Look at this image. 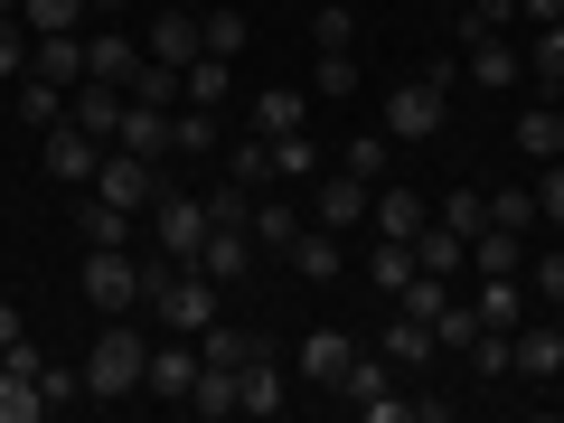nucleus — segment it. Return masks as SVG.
<instances>
[{
  "instance_id": "31",
  "label": "nucleus",
  "mask_w": 564,
  "mask_h": 423,
  "mask_svg": "<svg viewBox=\"0 0 564 423\" xmlns=\"http://www.w3.org/2000/svg\"><path fill=\"white\" fill-rule=\"evenodd\" d=\"M245 358H263L254 329H236V321H207L198 329V367H245Z\"/></svg>"
},
{
  "instance_id": "5",
  "label": "nucleus",
  "mask_w": 564,
  "mask_h": 423,
  "mask_svg": "<svg viewBox=\"0 0 564 423\" xmlns=\"http://www.w3.org/2000/svg\"><path fill=\"white\" fill-rule=\"evenodd\" d=\"M170 188V161H141V151H104V170H95V198H113V207H151Z\"/></svg>"
},
{
  "instance_id": "50",
  "label": "nucleus",
  "mask_w": 564,
  "mask_h": 423,
  "mask_svg": "<svg viewBox=\"0 0 564 423\" xmlns=\"http://www.w3.org/2000/svg\"><path fill=\"white\" fill-rule=\"evenodd\" d=\"M433 339H443V348H470V339H480V311H470V292H452V302H443Z\"/></svg>"
},
{
  "instance_id": "15",
  "label": "nucleus",
  "mask_w": 564,
  "mask_h": 423,
  "mask_svg": "<svg viewBox=\"0 0 564 423\" xmlns=\"http://www.w3.org/2000/svg\"><path fill=\"white\" fill-rule=\"evenodd\" d=\"M423 226H433V207H423L414 188H386V180H377V207H367V236H395V245H414Z\"/></svg>"
},
{
  "instance_id": "19",
  "label": "nucleus",
  "mask_w": 564,
  "mask_h": 423,
  "mask_svg": "<svg viewBox=\"0 0 564 423\" xmlns=\"http://www.w3.org/2000/svg\"><path fill=\"white\" fill-rule=\"evenodd\" d=\"M198 273L245 282V273H254V226H207V245H198Z\"/></svg>"
},
{
  "instance_id": "25",
  "label": "nucleus",
  "mask_w": 564,
  "mask_h": 423,
  "mask_svg": "<svg viewBox=\"0 0 564 423\" xmlns=\"http://www.w3.org/2000/svg\"><path fill=\"white\" fill-rule=\"evenodd\" d=\"M132 66H141V47L122 39V29H85V76H104V85H132Z\"/></svg>"
},
{
  "instance_id": "28",
  "label": "nucleus",
  "mask_w": 564,
  "mask_h": 423,
  "mask_svg": "<svg viewBox=\"0 0 564 423\" xmlns=\"http://www.w3.org/2000/svg\"><path fill=\"white\" fill-rule=\"evenodd\" d=\"M122 95H132V104H161V113H180V104H188V76H180V66H161V57H141Z\"/></svg>"
},
{
  "instance_id": "58",
  "label": "nucleus",
  "mask_w": 564,
  "mask_h": 423,
  "mask_svg": "<svg viewBox=\"0 0 564 423\" xmlns=\"http://www.w3.org/2000/svg\"><path fill=\"white\" fill-rule=\"evenodd\" d=\"M433 10H470V0H433Z\"/></svg>"
},
{
  "instance_id": "61",
  "label": "nucleus",
  "mask_w": 564,
  "mask_h": 423,
  "mask_svg": "<svg viewBox=\"0 0 564 423\" xmlns=\"http://www.w3.org/2000/svg\"><path fill=\"white\" fill-rule=\"evenodd\" d=\"M0 367H10V348H0Z\"/></svg>"
},
{
  "instance_id": "4",
  "label": "nucleus",
  "mask_w": 564,
  "mask_h": 423,
  "mask_svg": "<svg viewBox=\"0 0 564 423\" xmlns=\"http://www.w3.org/2000/svg\"><path fill=\"white\" fill-rule=\"evenodd\" d=\"M443 95H452L443 76H404L395 95H386V113H377V122H386L395 141H433V132H443V113H452Z\"/></svg>"
},
{
  "instance_id": "39",
  "label": "nucleus",
  "mask_w": 564,
  "mask_h": 423,
  "mask_svg": "<svg viewBox=\"0 0 564 423\" xmlns=\"http://www.w3.org/2000/svg\"><path fill=\"white\" fill-rule=\"evenodd\" d=\"M188 414H207V423L236 414V367H198V386H188Z\"/></svg>"
},
{
  "instance_id": "8",
  "label": "nucleus",
  "mask_w": 564,
  "mask_h": 423,
  "mask_svg": "<svg viewBox=\"0 0 564 423\" xmlns=\"http://www.w3.org/2000/svg\"><path fill=\"white\" fill-rule=\"evenodd\" d=\"M367 207H377V180H358V170H321V207H311V226H329V236H358Z\"/></svg>"
},
{
  "instance_id": "24",
  "label": "nucleus",
  "mask_w": 564,
  "mask_h": 423,
  "mask_svg": "<svg viewBox=\"0 0 564 423\" xmlns=\"http://www.w3.org/2000/svg\"><path fill=\"white\" fill-rule=\"evenodd\" d=\"M217 170H226L236 188H282V180H273V141H263V132L226 141V151H217Z\"/></svg>"
},
{
  "instance_id": "38",
  "label": "nucleus",
  "mask_w": 564,
  "mask_h": 423,
  "mask_svg": "<svg viewBox=\"0 0 564 423\" xmlns=\"http://www.w3.org/2000/svg\"><path fill=\"white\" fill-rule=\"evenodd\" d=\"M273 180H282V188L321 180V141H311V132H282V141H273Z\"/></svg>"
},
{
  "instance_id": "52",
  "label": "nucleus",
  "mask_w": 564,
  "mask_h": 423,
  "mask_svg": "<svg viewBox=\"0 0 564 423\" xmlns=\"http://www.w3.org/2000/svg\"><path fill=\"white\" fill-rule=\"evenodd\" d=\"M527 188H536V217L564 236V161H536V180H527Z\"/></svg>"
},
{
  "instance_id": "59",
  "label": "nucleus",
  "mask_w": 564,
  "mask_h": 423,
  "mask_svg": "<svg viewBox=\"0 0 564 423\" xmlns=\"http://www.w3.org/2000/svg\"><path fill=\"white\" fill-rule=\"evenodd\" d=\"M545 321H555V329H564V302H555V311H545Z\"/></svg>"
},
{
  "instance_id": "56",
  "label": "nucleus",
  "mask_w": 564,
  "mask_h": 423,
  "mask_svg": "<svg viewBox=\"0 0 564 423\" xmlns=\"http://www.w3.org/2000/svg\"><path fill=\"white\" fill-rule=\"evenodd\" d=\"M85 10H95V20H113V10H132V0H85Z\"/></svg>"
},
{
  "instance_id": "13",
  "label": "nucleus",
  "mask_w": 564,
  "mask_h": 423,
  "mask_svg": "<svg viewBox=\"0 0 564 423\" xmlns=\"http://www.w3.org/2000/svg\"><path fill=\"white\" fill-rule=\"evenodd\" d=\"M470 311H480V329H518L527 321V273H470Z\"/></svg>"
},
{
  "instance_id": "34",
  "label": "nucleus",
  "mask_w": 564,
  "mask_h": 423,
  "mask_svg": "<svg viewBox=\"0 0 564 423\" xmlns=\"http://www.w3.org/2000/svg\"><path fill=\"white\" fill-rule=\"evenodd\" d=\"M489 226H508V236H527V245H536V188H527V180H508V188H489Z\"/></svg>"
},
{
  "instance_id": "12",
  "label": "nucleus",
  "mask_w": 564,
  "mask_h": 423,
  "mask_svg": "<svg viewBox=\"0 0 564 423\" xmlns=\"http://www.w3.org/2000/svg\"><path fill=\"white\" fill-rule=\"evenodd\" d=\"M470 85H480V95H518L527 85V47L518 39H470Z\"/></svg>"
},
{
  "instance_id": "44",
  "label": "nucleus",
  "mask_w": 564,
  "mask_h": 423,
  "mask_svg": "<svg viewBox=\"0 0 564 423\" xmlns=\"http://www.w3.org/2000/svg\"><path fill=\"white\" fill-rule=\"evenodd\" d=\"M302 207H292V198H254V245H292V236H302Z\"/></svg>"
},
{
  "instance_id": "3",
  "label": "nucleus",
  "mask_w": 564,
  "mask_h": 423,
  "mask_svg": "<svg viewBox=\"0 0 564 423\" xmlns=\"http://www.w3.org/2000/svg\"><path fill=\"white\" fill-rule=\"evenodd\" d=\"M217 292H226L217 273H198V263H180V273H170L161 292H151V321H161V329H180V339H198V329L217 321Z\"/></svg>"
},
{
  "instance_id": "6",
  "label": "nucleus",
  "mask_w": 564,
  "mask_h": 423,
  "mask_svg": "<svg viewBox=\"0 0 564 423\" xmlns=\"http://www.w3.org/2000/svg\"><path fill=\"white\" fill-rule=\"evenodd\" d=\"M39 348L29 339H10V367H0V423H39V414H57V404H47V386H39Z\"/></svg>"
},
{
  "instance_id": "17",
  "label": "nucleus",
  "mask_w": 564,
  "mask_h": 423,
  "mask_svg": "<svg viewBox=\"0 0 564 423\" xmlns=\"http://www.w3.org/2000/svg\"><path fill=\"white\" fill-rule=\"evenodd\" d=\"M113 151H141V161H170V113H161V104H132V95H122Z\"/></svg>"
},
{
  "instance_id": "40",
  "label": "nucleus",
  "mask_w": 564,
  "mask_h": 423,
  "mask_svg": "<svg viewBox=\"0 0 564 423\" xmlns=\"http://www.w3.org/2000/svg\"><path fill=\"white\" fill-rule=\"evenodd\" d=\"M508 20H518V0H470V10H452L462 47H470V39H508Z\"/></svg>"
},
{
  "instance_id": "32",
  "label": "nucleus",
  "mask_w": 564,
  "mask_h": 423,
  "mask_svg": "<svg viewBox=\"0 0 564 423\" xmlns=\"http://www.w3.org/2000/svg\"><path fill=\"white\" fill-rule=\"evenodd\" d=\"M414 273H423V263H414V245H395V236H377V245H367V282H377L386 302H395V292H404Z\"/></svg>"
},
{
  "instance_id": "26",
  "label": "nucleus",
  "mask_w": 564,
  "mask_h": 423,
  "mask_svg": "<svg viewBox=\"0 0 564 423\" xmlns=\"http://www.w3.org/2000/svg\"><path fill=\"white\" fill-rule=\"evenodd\" d=\"M414 263H423V273H443V282H462V273H470V236H452V226L433 217V226L414 236Z\"/></svg>"
},
{
  "instance_id": "53",
  "label": "nucleus",
  "mask_w": 564,
  "mask_h": 423,
  "mask_svg": "<svg viewBox=\"0 0 564 423\" xmlns=\"http://www.w3.org/2000/svg\"><path fill=\"white\" fill-rule=\"evenodd\" d=\"M20 76H29V29L0 20V85H20Z\"/></svg>"
},
{
  "instance_id": "42",
  "label": "nucleus",
  "mask_w": 564,
  "mask_h": 423,
  "mask_svg": "<svg viewBox=\"0 0 564 423\" xmlns=\"http://www.w3.org/2000/svg\"><path fill=\"white\" fill-rule=\"evenodd\" d=\"M462 358H470V377H518V339H508V329H480Z\"/></svg>"
},
{
  "instance_id": "7",
  "label": "nucleus",
  "mask_w": 564,
  "mask_h": 423,
  "mask_svg": "<svg viewBox=\"0 0 564 423\" xmlns=\"http://www.w3.org/2000/svg\"><path fill=\"white\" fill-rule=\"evenodd\" d=\"M47 170H57V188H95V170H104V151H113V141H95L85 132V122H47Z\"/></svg>"
},
{
  "instance_id": "45",
  "label": "nucleus",
  "mask_w": 564,
  "mask_h": 423,
  "mask_svg": "<svg viewBox=\"0 0 564 423\" xmlns=\"http://www.w3.org/2000/svg\"><path fill=\"white\" fill-rule=\"evenodd\" d=\"M311 95H358V47H321V66H311Z\"/></svg>"
},
{
  "instance_id": "35",
  "label": "nucleus",
  "mask_w": 564,
  "mask_h": 423,
  "mask_svg": "<svg viewBox=\"0 0 564 423\" xmlns=\"http://www.w3.org/2000/svg\"><path fill=\"white\" fill-rule=\"evenodd\" d=\"M470 273H527V236L480 226V236H470Z\"/></svg>"
},
{
  "instance_id": "30",
  "label": "nucleus",
  "mask_w": 564,
  "mask_h": 423,
  "mask_svg": "<svg viewBox=\"0 0 564 423\" xmlns=\"http://www.w3.org/2000/svg\"><path fill=\"white\" fill-rule=\"evenodd\" d=\"M10 113H20L29 132H47V122H66V85H47V76H20V85H10Z\"/></svg>"
},
{
  "instance_id": "1",
  "label": "nucleus",
  "mask_w": 564,
  "mask_h": 423,
  "mask_svg": "<svg viewBox=\"0 0 564 423\" xmlns=\"http://www.w3.org/2000/svg\"><path fill=\"white\" fill-rule=\"evenodd\" d=\"M141 367H151V339L132 329V311H113L104 339L85 348V395H95V404H132L141 395Z\"/></svg>"
},
{
  "instance_id": "27",
  "label": "nucleus",
  "mask_w": 564,
  "mask_h": 423,
  "mask_svg": "<svg viewBox=\"0 0 564 423\" xmlns=\"http://www.w3.org/2000/svg\"><path fill=\"white\" fill-rule=\"evenodd\" d=\"M236 414H282V367H273V348L236 367Z\"/></svg>"
},
{
  "instance_id": "16",
  "label": "nucleus",
  "mask_w": 564,
  "mask_h": 423,
  "mask_svg": "<svg viewBox=\"0 0 564 423\" xmlns=\"http://www.w3.org/2000/svg\"><path fill=\"white\" fill-rule=\"evenodd\" d=\"M508 339H518V377L527 386H555V367H564V329L555 321H518Z\"/></svg>"
},
{
  "instance_id": "41",
  "label": "nucleus",
  "mask_w": 564,
  "mask_h": 423,
  "mask_svg": "<svg viewBox=\"0 0 564 423\" xmlns=\"http://www.w3.org/2000/svg\"><path fill=\"white\" fill-rule=\"evenodd\" d=\"M85 20H95L85 0H20V29H29V39H47V29H85Z\"/></svg>"
},
{
  "instance_id": "54",
  "label": "nucleus",
  "mask_w": 564,
  "mask_h": 423,
  "mask_svg": "<svg viewBox=\"0 0 564 423\" xmlns=\"http://www.w3.org/2000/svg\"><path fill=\"white\" fill-rule=\"evenodd\" d=\"M311 39L321 47H358V20H348V10H311Z\"/></svg>"
},
{
  "instance_id": "51",
  "label": "nucleus",
  "mask_w": 564,
  "mask_h": 423,
  "mask_svg": "<svg viewBox=\"0 0 564 423\" xmlns=\"http://www.w3.org/2000/svg\"><path fill=\"white\" fill-rule=\"evenodd\" d=\"M386 386H395V358L377 348V358H358V367H348V386H339V395H348V404H367V395H386Z\"/></svg>"
},
{
  "instance_id": "60",
  "label": "nucleus",
  "mask_w": 564,
  "mask_h": 423,
  "mask_svg": "<svg viewBox=\"0 0 564 423\" xmlns=\"http://www.w3.org/2000/svg\"><path fill=\"white\" fill-rule=\"evenodd\" d=\"M555 395H564V367H555Z\"/></svg>"
},
{
  "instance_id": "11",
  "label": "nucleus",
  "mask_w": 564,
  "mask_h": 423,
  "mask_svg": "<svg viewBox=\"0 0 564 423\" xmlns=\"http://www.w3.org/2000/svg\"><path fill=\"white\" fill-rule=\"evenodd\" d=\"M29 76H47V85L76 95V85H85V29H47V39H29Z\"/></svg>"
},
{
  "instance_id": "22",
  "label": "nucleus",
  "mask_w": 564,
  "mask_h": 423,
  "mask_svg": "<svg viewBox=\"0 0 564 423\" xmlns=\"http://www.w3.org/2000/svg\"><path fill=\"white\" fill-rule=\"evenodd\" d=\"M66 122H85V132H95V141H113V122H122V85L85 76L76 95H66Z\"/></svg>"
},
{
  "instance_id": "46",
  "label": "nucleus",
  "mask_w": 564,
  "mask_h": 423,
  "mask_svg": "<svg viewBox=\"0 0 564 423\" xmlns=\"http://www.w3.org/2000/svg\"><path fill=\"white\" fill-rule=\"evenodd\" d=\"M207 57H245V39H254V20H245V10H207Z\"/></svg>"
},
{
  "instance_id": "36",
  "label": "nucleus",
  "mask_w": 564,
  "mask_h": 423,
  "mask_svg": "<svg viewBox=\"0 0 564 423\" xmlns=\"http://www.w3.org/2000/svg\"><path fill=\"white\" fill-rule=\"evenodd\" d=\"M527 85H545V95H564V20H545L536 39H527Z\"/></svg>"
},
{
  "instance_id": "57",
  "label": "nucleus",
  "mask_w": 564,
  "mask_h": 423,
  "mask_svg": "<svg viewBox=\"0 0 564 423\" xmlns=\"http://www.w3.org/2000/svg\"><path fill=\"white\" fill-rule=\"evenodd\" d=\"M0 20H20V0H0Z\"/></svg>"
},
{
  "instance_id": "18",
  "label": "nucleus",
  "mask_w": 564,
  "mask_h": 423,
  "mask_svg": "<svg viewBox=\"0 0 564 423\" xmlns=\"http://www.w3.org/2000/svg\"><path fill=\"white\" fill-rule=\"evenodd\" d=\"M226 132H217V104H180L170 113V161H217Z\"/></svg>"
},
{
  "instance_id": "23",
  "label": "nucleus",
  "mask_w": 564,
  "mask_h": 423,
  "mask_svg": "<svg viewBox=\"0 0 564 423\" xmlns=\"http://www.w3.org/2000/svg\"><path fill=\"white\" fill-rule=\"evenodd\" d=\"M76 245H132V207L95 198V188H76Z\"/></svg>"
},
{
  "instance_id": "10",
  "label": "nucleus",
  "mask_w": 564,
  "mask_h": 423,
  "mask_svg": "<svg viewBox=\"0 0 564 423\" xmlns=\"http://www.w3.org/2000/svg\"><path fill=\"white\" fill-rule=\"evenodd\" d=\"M188 386H198V348L170 329L161 348H151V367H141V395H161V404H188Z\"/></svg>"
},
{
  "instance_id": "20",
  "label": "nucleus",
  "mask_w": 564,
  "mask_h": 423,
  "mask_svg": "<svg viewBox=\"0 0 564 423\" xmlns=\"http://www.w3.org/2000/svg\"><path fill=\"white\" fill-rule=\"evenodd\" d=\"M282 263H292L302 282H339V273H348V254H339V236H329V226H302V236L282 245Z\"/></svg>"
},
{
  "instance_id": "49",
  "label": "nucleus",
  "mask_w": 564,
  "mask_h": 423,
  "mask_svg": "<svg viewBox=\"0 0 564 423\" xmlns=\"http://www.w3.org/2000/svg\"><path fill=\"white\" fill-rule=\"evenodd\" d=\"M443 226H452V236H480V226H489V188H452V198H443Z\"/></svg>"
},
{
  "instance_id": "2",
  "label": "nucleus",
  "mask_w": 564,
  "mask_h": 423,
  "mask_svg": "<svg viewBox=\"0 0 564 423\" xmlns=\"http://www.w3.org/2000/svg\"><path fill=\"white\" fill-rule=\"evenodd\" d=\"M141 226H151V245H161L170 263H198V245H207V198H198V188H180V180H170L161 198L141 207Z\"/></svg>"
},
{
  "instance_id": "21",
  "label": "nucleus",
  "mask_w": 564,
  "mask_h": 423,
  "mask_svg": "<svg viewBox=\"0 0 564 423\" xmlns=\"http://www.w3.org/2000/svg\"><path fill=\"white\" fill-rule=\"evenodd\" d=\"M508 141H518V161H564V104H527Z\"/></svg>"
},
{
  "instance_id": "33",
  "label": "nucleus",
  "mask_w": 564,
  "mask_h": 423,
  "mask_svg": "<svg viewBox=\"0 0 564 423\" xmlns=\"http://www.w3.org/2000/svg\"><path fill=\"white\" fill-rule=\"evenodd\" d=\"M302 113H311V95H292V85H263V95H254V132H263V141L302 132Z\"/></svg>"
},
{
  "instance_id": "14",
  "label": "nucleus",
  "mask_w": 564,
  "mask_h": 423,
  "mask_svg": "<svg viewBox=\"0 0 564 423\" xmlns=\"http://www.w3.org/2000/svg\"><path fill=\"white\" fill-rule=\"evenodd\" d=\"M348 367H358V339H348V329H311V339H302V377L321 386V395H339Z\"/></svg>"
},
{
  "instance_id": "43",
  "label": "nucleus",
  "mask_w": 564,
  "mask_h": 423,
  "mask_svg": "<svg viewBox=\"0 0 564 423\" xmlns=\"http://www.w3.org/2000/svg\"><path fill=\"white\" fill-rule=\"evenodd\" d=\"M198 198H207V226H254V188H236V180H207Z\"/></svg>"
},
{
  "instance_id": "55",
  "label": "nucleus",
  "mask_w": 564,
  "mask_h": 423,
  "mask_svg": "<svg viewBox=\"0 0 564 423\" xmlns=\"http://www.w3.org/2000/svg\"><path fill=\"white\" fill-rule=\"evenodd\" d=\"M518 20H536V29H545V20H564V0H518Z\"/></svg>"
},
{
  "instance_id": "47",
  "label": "nucleus",
  "mask_w": 564,
  "mask_h": 423,
  "mask_svg": "<svg viewBox=\"0 0 564 423\" xmlns=\"http://www.w3.org/2000/svg\"><path fill=\"white\" fill-rule=\"evenodd\" d=\"M236 95V57H198L188 66V104H226Z\"/></svg>"
},
{
  "instance_id": "37",
  "label": "nucleus",
  "mask_w": 564,
  "mask_h": 423,
  "mask_svg": "<svg viewBox=\"0 0 564 423\" xmlns=\"http://www.w3.org/2000/svg\"><path fill=\"white\" fill-rule=\"evenodd\" d=\"M339 170H358V180H386V170H395V132H348V151H339Z\"/></svg>"
},
{
  "instance_id": "29",
  "label": "nucleus",
  "mask_w": 564,
  "mask_h": 423,
  "mask_svg": "<svg viewBox=\"0 0 564 423\" xmlns=\"http://www.w3.org/2000/svg\"><path fill=\"white\" fill-rule=\"evenodd\" d=\"M377 348H386V358H395V367H433V348H443V339H433V321H414V311H395Z\"/></svg>"
},
{
  "instance_id": "9",
  "label": "nucleus",
  "mask_w": 564,
  "mask_h": 423,
  "mask_svg": "<svg viewBox=\"0 0 564 423\" xmlns=\"http://www.w3.org/2000/svg\"><path fill=\"white\" fill-rule=\"evenodd\" d=\"M141 57H161V66H180V76H188V66L207 57V29H198V10H180V0H170L161 20L141 29Z\"/></svg>"
},
{
  "instance_id": "62",
  "label": "nucleus",
  "mask_w": 564,
  "mask_h": 423,
  "mask_svg": "<svg viewBox=\"0 0 564 423\" xmlns=\"http://www.w3.org/2000/svg\"><path fill=\"white\" fill-rule=\"evenodd\" d=\"M151 10H170V0H151Z\"/></svg>"
},
{
  "instance_id": "48",
  "label": "nucleus",
  "mask_w": 564,
  "mask_h": 423,
  "mask_svg": "<svg viewBox=\"0 0 564 423\" xmlns=\"http://www.w3.org/2000/svg\"><path fill=\"white\" fill-rule=\"evenodd\" d=\"M527 292H536L545 311L564 302V245H545V254H527Z\"/></svg>"
}]
</instances>
